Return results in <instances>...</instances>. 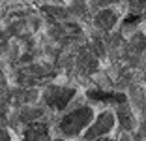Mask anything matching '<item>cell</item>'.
Here are the masks:
<instances>
[{
  "label": "cell",
  "instance_id": "9c48e42d",
  "mask_svg": "<svg viewBox=\"0 0 146 141\" xmlns=\"http://www.w3.org/2000/svg\"><path fill=\"white\" fill-rule=\"evenodd\" d=\"M2 137H4V139H2V141H8V139H9V136H8V132H6V130H4V132H2Z\"/></svg>",
  "mask_w": 146,
  "mask_h": 141
},
{
  "label": "cell",
  "instance_id": "7a4b0ae2",
  "mask_svg": "<svg viewBox=\"0 0 146 141\" xmlns=\"http://www.w3.org/2000/svg\"><path fill=\"white\" fill-rule=\"evenodd\" d=\"M75 96V90L73 89H62V87H54V89H49L45 94V102L49 107L60 111L69 103V100Z\"/></svg>",
  "mask_w": 146,
  "mask_h": 141
},
{
  "label": "cell",
  "instance_id": "30bf717a",
  "mask_svg": "<svg viewBox=\"0 0 146 141\" xmlns=\"http://www.w3.org/2000/svg\"><path fill=\"white\" fill-rule=\"evenodd\" d=\"M94 141H112V139H105V137H99V139H94Z\"/></svg>",
  "mask_w": 146,
  "mask_h": 141
},
{
  "label": "cell",
  "instance_id": "3957f363",
  "mask_svg": "<svg viewBox=\"0 0 146 141\" xmlns=\"http://www.w3.org/2000/svg\"><path fill=\"white\" fill-rule=\"evenodd\" d=\"M112 126H114V117H112L111 113H101V115L98 117V120L92 124V128L86 132V139L88 141L99 139L101 136H105V134L111 132Z\"/></svg>",
  "mask_w": 146,
  "mask_h": 141
},
{
  "label": "cell",
  "instance_id": "5b68a950",
  "mask_svg": "<svg viewBox=\"0 0 146 141\" xmlns=\"http://www.w3.org/2000/svg\"><path fill=\"white\" fill-rule=\"evenodd\" d=\"M88 98L98 102H112V103H125V96L120 92H101V90H88Z\"/></svg>",
  "mask_w": 146,
  "mask_h": 141
},
{
  "label": "cell",
  "instance_id": "277c9868",
  "mask_svg": "<svg viewBox=\"0 0 146 141\" xmlns=\"http://www.w3.org/2000/svg\"><path fill=\"white\" fill-rule=\"evenodd\" d=\"M25 141H47V126L45 122H32L26 126Z\"/></svg>",
  "mask_w": 146,
  "mask_h": 141
},
{
  "label": "cell",
  "instance_id": "ba28073f",
  "mask_svg": "<svg viewBox=\"0 0 146 141\" xmlns=\"http://www.w3.org/2000/svg\"><path fill=\"white\" fill-rule=\"evenodd\" d=\"M131 8H133V9L146 8V0H131Z\"/></svg>",
  "mask_w": 146,
  "mask_h": 141
},
{
  "label": "cell",
  "instance_id": "6da1fadb",
  "mask_svg": "<svg viewBox=\"0 0 146 141\" xmlns=\"http://www.w3.org/2000/svg\"><path fill=\"white\" fill-rule=\"evenodd\" d=\"M92 122V109L90 107H79L69 115H66L60 122V130L66 136H77Z\"/></svg>",
  "mask_w": 146,
  "mask_h": 141
},
{
  "label": "cell",
  "instance_id": "8992f818",
  "mask_svg": "<svg viewBox=\"0 0 146 141\" xmlns=\"http://www.w3.org/2000/svg\"><path fill=\"white\" fill-rule=\"evenodd\" d=\"M116 117H118V120L122 122V126H124L125 130L135 128V117H133V113H131V109H127L125 103H120V107L116 109Z\"/></svg>",
  "mask_w": 146,
  "mask_h": 141
},
{
  "label": "cell",
  "instance_id": "8fae6325",
  "mask_svg": "<svg viewBox=\"0 0 146 141\" xmlns=\"http://www.w3.org/2000/svg\"><path fill=\"white\" fill-rule=\"evenodd\" d=\"M56 141H62V139H56Z\"/></svg>",
  "mask_w": 146,
  "mask_h": 141
},
{
  "label": "cell",
  "instance_id": "52a82bcc",
  "mask_svg": "<svg viewBox=\"0 0 146 141\" xmlns=\"http://www.w3.org/2000/svg\"><path fill=\"white\" fill-rule=\"evenodd\" d=\"M114 23H116V13L111 11V9L99 11L98 17H96V25H98L99 28H103V30H111L112 26H114Z\"/></svg>",
  "mask_w": 146,
  "mask_h": 141
}]
</instances>
